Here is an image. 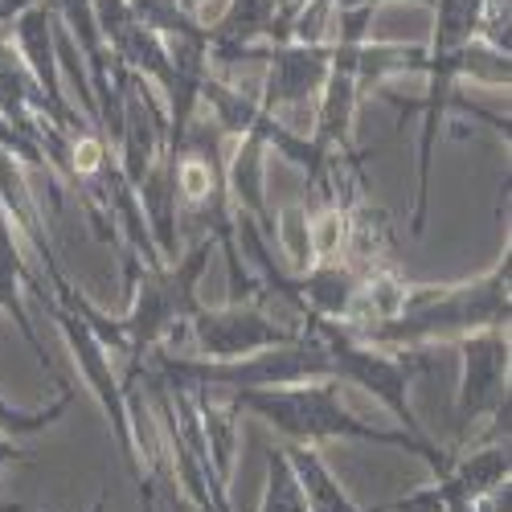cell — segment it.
<instances>
[{"label":"cell","mask_w":512,"mask_h":512,"mask_svg":"<svg viewBox=\"0 0 512 512\" xmlns=\"http://www.w3.org/2000/svg\"><path fill=\"white\" fill-rule=\"evenodd\" d=\"M508 283H512V259L504 250V259L472 283L406 291L394 316L357 328L340 324V328L353 340H361V345H377V349H426L431 340H459L480 328H508L512 320Z\"/></svg>","instance_id":"obj_1"},{"label":"cell","mask_w":512,"mask_h":512,"mask_svg":"<svg viewBox=\"0 0 512 512\" xmlns=\"http://www.w3.org/2000/svg\"><path fill=\"white\" fill-rule=\"evenodd\" d=\"M230 402L242 414H259L267 426L287 439V443H377V447H398V451H414L431 476L447 472L451 455L435 443V439H414L406 431H390V426L365 422L361 414H353L345 402H340V381H304V386H283V390H250V394H230Z\"/></svg>","instance_id":"obj_2"},{"label":"cell","mask_w":512,"mask_h":512,"mask_svg":"<svg viewBox=\"0 0 512 512\" xmlns=\"http://www.w3.org/2000/svg\"><path fill=\"white\" fill-rule=\"evenodd\" d=\"M213 250H218V246H213V238L197 234V242L189 250H181L173 263L140 267L132 275V283H127L132 308H127L123 320H115L123 377H132L148 361V353H156L160 345H173V340L181 345V340H185V324L201 308L197 283H201V275L209 267Z\"/></svg>","instance_id":"obj_3"},{"label":"cell","mask_w":512,"mask_h":512,"mask_svg":"<svg viewBox=\"0 0 512 512\" xmlns=\"http://www.w3.org/2000/svg\"><path fill=\"white\" fill-rule=\"evenodd\" d=\"M164 386L181 390H226V394H250V390H283V386H304V381H328L332 365L320 345V336L300 320V340L279 349H263L238 361H193L181 353L156 349L144 361Z\"/></svg>","instance_id":"obj_4"},{"label":"cell","mask_w":512,"mask_h":512,"mask_svg":"<svg viewBox=\"0 0 512 512\" xmlns=\"http://www.w3.org/2000/svg\"><path fill=\"white\" fill-rule=\"evenodd\" d=\"M435 33L426 46V99H422V140H418V197L410 213V234H426V213H431V164L443 115L451 107L455 82L467 78V46L480 37L484 0H435Z\"/></svg>","instance_id":"obj_5"},{"label":"cell","mask_w":512,"mask_h":512,"mask_svg":"<svg viewBox=\"0 0 512 512\" xmlns=\"http://www.w3.org/2000/svg\"><path fill=\"white\" fill-rule=\"evenodd\" d=\"M304 324L320 336V345L328 353V365H332L336 381H353V386H361L365 394H373L381 406H386L402 422L406 435L426 439L422 422H418V414L410 406V386L435 369L431 357H426V349H377V345H361V340H353L340 324L316 320V316H304Z\"/></svg>","instance_id":"obj_6"},{"label":"cell","mask_w":512,"mask_h":512,"mask_svg":"<svg viewBox=\"0 0 512 512\" xmlns=\"http://www.w3.org/2000/svg\"><path fill=\"white\" fill-rule=\"evenodd\" d=\"M508 439L480 443L472 455L451 459L447 472L431 476L410 496L386 500L369 512H508Z\"/></svg>","instance_id":"obj_7"},{"label":"cell","mask_w":512,"mask_h":512,"mask_svg":"<svg viewBox=\"0 0 512 512\" xmlns=\"http://www.w3.org/2000/svg\"><path fill=\"white\" fill-rule=\"evenodd\" d=\"M459 390H455V435L467 439L472 426L492 422V439H508V328H480L455 340Z\"/></svg>","instance_id":"obj_8"},{"label":"cell","mask_w":512,"mask_h":512,"mask_svg":"<svg viewBox=\"0 0 512 512\" xmlns=\"http://www.w3.org/2000/svg\"><path fill=\"white\" fill-rule=\"evenodd\" d=\"M33 300L50 312V320H54L58 332L66 336V345H70V353H74L82 377H87L91 394L99 398V406H103V414H107V422H111V435H115V447H119V459H123V467H127V476L136 480V492H140V500L148 504V480H144V463H140L136 435H132V414H127L123 381H119V373L111 369L107 345H103V340H99L87 324H82V316H74L70 308H62V304L54 300L50 287L41 291V295H33Z\"/></svg>","instance_id":"obj_9"},{"label":"cell","mask_w":512,"mask_h":512,"mask_svg":"<svg viewBox=\"0 0 512 512\" xmlns=\"http://www.w3.org/2000/svg\"><path fill=\"white\" fill-rule=\"evenodd\" d=\"M185 340H193V349L201 361H238L263 349L295 345L300 340V324L275 320L263 304H226V308H197L185 324Z\"/></svg>","instance_id":"obj_10"},{"label":"cell","mask_w":512,"mask_h":512,"mask_svg":"<svg viewBox=\"0 0 512 512\" xmlns=\"http://www.w3.org/2000/svg\"><path fill=\"white\" fill-rule=\"evenodd\" d=\"M259 62H267V78L259 87V111L283 115V111H316V99L324 91V78L332 66V46H304V41H267L259 46Z\"/></svg>","instance_id":"obj_11"},{"label":"cell","mask_w":512,"mask_h":512,"mask_svg":"<svg viewBox=\"0 0 512 512\" xmlns=\"http://www.w3.org/2000/svg\"><path fill=\"white\" fill-rule=\"evenodd\" d=\"M279 0H230L222 21L209 25V66L230 70L242 62H259V46L275 41Z\"/></svg>","instance_id":"obj_12"},{"label":"cell","mask_w":512,"mask_h":512,"mask_svg":"<svg viewBox=\"0 0 512 512\" xmlns=\"http://www.w3.org/2000/svg\"><path fill=\"white\" fill-rule=\"evenodd\" d=\"M41 291H46V287H41V283L33 279V271L25 267L21 246H17V234H13V222H9L5 205H0V312L13 316V324H17V328H21V336H25V345H29V349H33V357H37V365L58 381V390H66L70 381L62 377L58 361L50 357V349L41 345L37 324H33V316H29V308H25V295H41Z\"/></svg>","instance_id":"obj_13"},{"label":"cell","mask_w":512,"mask_h":512,"mask_svg":"<svg viewBox=\"0 0 512 512\" xmlns=\"http://www.w3.org/2000/svg\"><path fill=\"white\" fill-rule=\"evenodd\" d=\"M291 287H295V312H300V320L316 316V320L345 324L361 291V275L340 259H328V263H312L308 271H300L291 279Z\"/></svg>","instance_id":"obj_14"},{"label":"cell","mask_w":512,"mask_h":512,"mask_svg":"<svg viewBox=\"0 0 512 512\" xmlns=\"http://www.w3.org/2000/svg\"><path fill=\"white\" fill-rule=\"evenodd\" d=\"M181 390V386H177ZM197 402V418H201V435H205V451H209V467L213 480H218L222 492H230V476H234V455H238V418L242 410L226 398L213 402V394L205 390H189Z\"/></svg>","instance_id":"obj_15"},{"label":"cell","mask_w":512,"mask_h":512,"mask_svg":"<svg viewBox=\"0 0 512 512\" xmlns=\"http://www.w3.org/2000/svg\"><path fill=\"white\" fill-rule=\"evenodd\" d=\"M283 451H287V459L295 467V480H300V488L308 496V512H369V508H357L349 500V492L340 488V480H332L328 463L316 455V447L287 443Z\"/></svg>","instance_id":"obj_16"},{"label":"cell","mask_w":512,"mask_h":512,"mask_svg":"<svg viewBox=\"0 0 512 512\" xmlns=\"http://www.w3.org/2000/svg\"><path fill=\"white\" fill-rule=\"evenodd\" d=\"M259 512H308V496L295 480V467L283 447H267V492Z\"/></svg>","instance_id":"obj_17"},{"label":"cell","mask_w":512,"mask_h":512,"mask_svg":"<svg viewBox=\"0 0 512 512\" xmlns=\"http://www.w3.org/2000/svg\"><path fill=\"white\" fill-rule=\"evenodd\" d=\"M74 406V386L58 390V398L50 406H41V410H21L13 406L5 394H0V431L13 435V439H29V435H41V431H50V426Z\"/></svg>","instance_id":"obj_18"},{"label":"cell","mask_w":512,"mask_h":512,"mask_svg":"<svg viewBox=\"0 0 512 512\" xmlns=\"http://www.w3.org/2000/svg\"><path fill=\"white\" fill-rule=\"evenodd\" d=\"M275 238L283 242V250L291 254V267L295 275L308 271L316 259H312V213L304 201H291L283 205V213L275 218Z\"/></svg>","instance_id":"obj_19"},{"label":"cell","mask_w":512,"mask_h":512,"mask_svg":"<svg viewBox=\"0 0 512 512\" xmlns=\"http://www.w3.org/2000/svg\"><path fill=\"white\" fill-rule=\"evenodd\" d=\"M312 0H279V29H275V41H291V21L300 17ZM332 13H353V9H377V5H390V0H320ZM414 5H426L431 9L435 0H414Z\"/></svg>","instance_id":"obj_20"},{"label":"cell","mask_w":512,"mask_h":512,"mask_svg":"<svg viewBox=\"0 0 512 512\" xmlns=\"http://www.w3.org/2000/svg\"><path fill=\"white\" fill-rule=\"evenodd\" d=\"M37 455L29 451V447H21L13 435H5V431H0V476H5V467L9 463H33Z\"/></svg>","instance_id":"obj_21"},{"label":"cell","mask_w":512,"mask_h":512,"mask_svg":"<svg viewBox=\"0 0 512 512\" xmlns=\"http://www.w3.org/2000/svg\"><path fill=\"white\" fill-rule=\"evenodd\" d=\"M37 5V0H0V29H5V25H13L21 13H29Z\"/></svg>","instance_id":"obj_22"},{"label":"cell","mask_w":512,"mask_h":512,"mask_svg":"<svg viewBox=\"0 0 512 512\" xmlns=\"http://www.w3.org/2000/svg\"><path fill=\"white\" fill-rule=\"evenodd\" d=\"M0 512H37V508H21V504H9L5 496H0Z\"/></svg>","instance_id":"obj_23"},{"label":"cell","mask_w":512,"mask_h":512,"mask_svg":"<svg viewBox=\"0 0 512 512\" xmlns=\"http://www.w3.org/2000/svg\"><path fill=\"white\" fill-rule=\"evenodd\" d=\"M201 5H205V0H181V9H185V13H193V17H197V9H201Z\"/></svg>","instance_id":"obj_24"},{"label":"cell","mask_w":512,"mask_h":512,"mask_svg":"<svg viewBox=\"0 0 512 512\" xmlns=\"http://www.w3.org/2000/svg\"><path fill=\"white\" fill-rule=\"evenodd\" d=\"M91 512H107V492H99V500H95V508Z\"/></svg>","instance_id":"obj_25"}]
</instances>
